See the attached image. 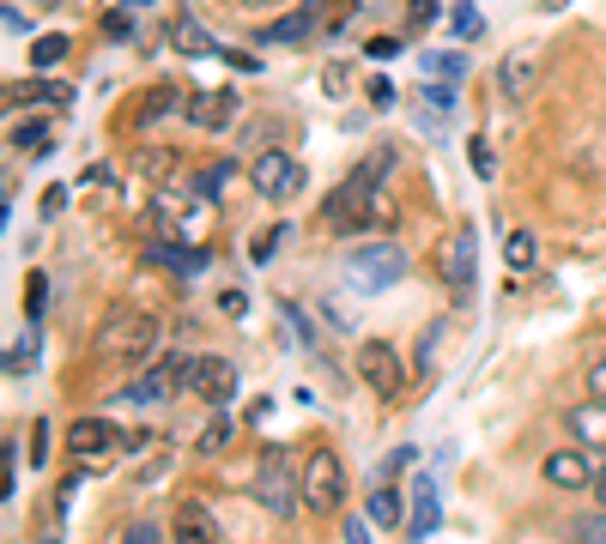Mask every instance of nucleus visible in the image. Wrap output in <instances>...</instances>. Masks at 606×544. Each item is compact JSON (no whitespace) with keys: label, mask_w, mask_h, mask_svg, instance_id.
I'll return each mask as SVG.
<instances>
[{"label":"nucleus","mask_w":606,"mask_h":544,"mask_svg":"<svg viewBox=\"0 0 606 544\" xmlns=\"http://www.w3.org/2000/svg\"><path fill=\"white\" fill-rule=\"evenodd\" d=\"M231 176H237V164H224V157H219V164H200V169H195V188H200L207 200H219Z\"/></svg>","instance_id":"nucleus-27"},{"label":"nucleus","mask_w":606,"mask_h":544,"mask_svg":"<svg viewBox=\"0 0 606 544\" xmlns=\"http://www.w3.org/2000/svg\"><path fill=\"white\" fill-rule=\"evenodd\" d=\"M594 496H601V508H606V466L594 472Z\"/></svg>","instance_id":"nucleus-42"},{"label":"nucleus","mask_w":606,"mask_h":544,"mask_svg":"<svg viewBox=\"0 0 606 544\" xmlns=\"http://www.w3.org/2000/svg\"><path fill=\"white\" fill-rule=\"evenodd\" d=\"M298 478H303V508H310V515H340L346 508V466H340L334 448L303 453Z\"/></svg>","instance_id":"nucleus-3"},{"label":"nucleus","mask_w":606,"mask_h":544,"mask_svg":"<svg viewBox=\"0 0 606 544\" xmlns=\"http://www.w3.org/2000/svg\"><path fill=\"white\" fill-rule=\"evenodd\" d=\"M7 104L67 109V104H73V85H61V79H31V85H13V91H7Z\"/></svg>","instance_id":"nucleus-16"},{"label":"nucleus","mask_w":606,"mask_h":544,"mask_svg":"<svg viewBox=\"0 0 606 544\" xmlns=\"http://www.w3.org/2000/svg\"><path fill=\"white\" fill-rule=\"evenodd\" d=\"M188 363H195V357H176V351H171V357H159L145 376L128 381V400L133 405H164V400H176V393H188Z\"/></svg>","instance_id":"nucleus-7"},{"label":"nucleus","mask_w":606,"mask_h":544,"mask_svg":"<svg viewBox=\"0 0 606 544\" xmlns=\"http://www.w3.org/2000/svg\"><path fill=\"white\" fill-rule=\"evenodd\" d=\"M249 181L261 200H298L303 194V164L291 152H279V145H267V152L249 157Z\"/></svg>","instance_id":"nucleus-5"},{"label":"nucleus","mask_w":606,"mask_h":544,"mask_svg":"<svg viewBox=\"0 0 606 544\" xmlns=\"http://www.w3.org/2000/svg\"><path fill=\"white\" fill-rule=\"evenodd\" d=\"M448 31H455V37H462V43H474L479 31H486V19H479V7H467V0H462V7L448 13Z\"/></svg>","instance_id":"nucleus-28"},{"label":"nucleus","mask_w":606,"mask_h":544,"mask_svg":"<svg viewBox=\"0 0 606 544\" xmlns=\"http://www.w3.org/2000/svg\"><path fill=\"white\" fill-rule=\"evenodd\" d=\"M104 31H109V37H133V19H128V13H121V7H116V13L104 19Z\"/></svg>","instance_id":"nucleus-37"},{"label":"nucleus","mask_w":606,"mask_h":544,"mask_svg":"<svg viewBox=\"0 0 606 544\" xmlns=\"http://www.w3.org/2000/svg\"><path fill=\"white\" fill-rule=\"evenodd\" d=\"M121 544H164V532L152 527V520H133V527L121 532Z\"/></svg>","instance_id":"nucleus-31"},{"label":"nucleus","mask_w":606,"mask_h":544,"mask_svg":"<svg viewBox=\"0 0 606 544\" xmlns=\"http://www.w3.org/2000/svg\"><path fill=\"white\" fill-rule=\"evenodd\" d=\"M273 248H279V230H261L249 243V260H255V267H267V260H273Z\"/></svg>","instance_id":"nucleus-34"},{"label":"nucleus","mask_w":606,"mask_h":544,"mask_svg":"<svg viewBox=\"0 0 606 544\" xmlns=\"http://www.w3.org/2000/svg\"><path fill=\"white\" fill-rule=\"evenodd\" d=\"M370 527L376 520H346V544H370Z\"/></svg>","instance_id":"nucleus-39"},{"label":"nucleus","mask_w":606,"mask_h":544,"mask_svg":"<svg viewBox=\"0 0 606 544\" xmlns=\"http://www.w3.org/2000/svg\"><path fill=\"white\" fill-rule=\"evenodd\" d=\"M570 539H576V544H606V508H601V515H582L576 527H570Z\"/></svg>","instance_id":"nucleus-29"},{"label":"nucleus","mask_w":606,"mask_h":544,"mask_svg":"<svg viewBox=\"0 0 606 544\" xmlns=\"http://www.w3.org/2000/svg\"><path fill=\"white\" fill-rule=\"evenodd\" d=\"M171 539L176 544H219V515H212L200 496H188V502H176V515H171Z\"/></svg>","instance_id":"nucleus-10"},{"label":"nucleus","mask_w":606,"mask_h":544,"mask_svg":"<svg viewBox=\"0 0 606 544\" xmlns=\"http://www.w3.org/2000/svg\"><path fill=\"white\" fill-rule=\"evenodd\" d=\"M67 55H73V37H61V31H49V37L31 43V67H61Z\"/></svg>","instance_id":"nucleus-23"},{"label":"nucleus","mask_w":606,"mask_h":544,"mask_svg":"<svg viewBox=\"0 0 606 544\" xmlns=\"http://www.w3.org/2000/svg\"><path fill=\"white\" fill-rule=\"evenodd\" d=\"M527 85H534V61H527V55H510V61L498 67V91L503 97H527Z\"/></svg>","instance_id":"nucleus-21"},{"label":"nucleus","mask_w":606,"mask_h":544,"mask_svg":"<svg viewBox=\"0 0 606 544\" xmlns=\"http://www.w3.org/2000/svg\"><path fill=\"white\" fill-rule=\"evenodd\" d=\"M97 357H109V363H121V369H140L152 351H159V321L145 309H116L104 327H97Z\"/></svg>","instance_id":"nucleus-1"},{"label":"nucleus","mask_w":606,"mask_h":544,"mask_svg":"<svg viewBox=\"0 0 606 544\" xmlns=\"http://www.w3.org/2000/svg\"><path fill=\"white\" fill-rule=\"evenodd\" d=\"M37 544H61V539H55V532H43V539H37Z\"/></svg>","instance_id":"nucleus-43"},{"label":"nucleus","mask_w":606,"mask_h":544,"mask_svg":"<svg viewBox=\"0 0 606 544\" xmlns=\"http://www.w3.org/2000/svg\"><path fill=\"white\" fill-rule=\"evenodd\" d=\"M255 502H261L273 520H291L303 508V478L291 472V453L285 448H267L261 453V466H255Z\"/></svg>","instance_id":"nucleus-2"},{"label":"nucleus","mask_w":606,"mask_h":544,"mask_svg":"<svg viewBox=\"0 0 606 544\" xmlns=\"http://www.w3.org/2000/svg\"><path fill=\"white\" fill-rule=\"evenodd\" d=\"M407 279V255H400L395 243H364V248H352L346 255V285L352 291H388V285H400Z\"/></svg>","instance_id":"nucleus-4"},{"label":"nucleus","mask_w":606,"mask_h":544,"mask_svg":"<svg viewBox=\"0 0 606 544\" xmlns=\"http://www.w3.org/2000/svg\"><path fill=\"white\" fill-rule=\"evenodd\" d=\"M395 218H400V206H395V194H383V188H376V194L364 200V212H358V224H376V230H395Z\"/></svg>","instance_id":"nucleus-25"},{"label":"nucleus","mask_w":606,"mask_h":544,"mask_svg":"<svg viewBox=\"0 0 606 544\" xmlns=\"http://www.w3.org/2000/svg\"><path fill=\"white\" fill-rule=\"evenodd\" d=\"M176 109H188V97L176 85H159V91H145L140 97V116H133V128H152V121L176 116Z\"/></svg>","instance_id":"nucleus-19"},{"label":"nucleus","mask_w":606,"mask_h":544,"mask_svg":"<svg viewBox=\"0 0 606 544\" xmlns=\"http://www.w3.org/2000/svg\"><path fill=\"white\" fill-rule=\"evenodd\" d=\"M370 520H376V527H400V520H407V508H400V496L388 490H370Z\"/></svg>","instance_id":"nucleus-26"},{"label":"nucleus","mask_w":606,"mask_h":544,"mask_svg":"<svg viewBox=\"0 0 606 544\" xmlns=\"http://www.w3.org/2000/svg\"><path fill=\"white\" fill-rule=\"evenodd\" d=\"M564 429L576 436V448H606V400L570 405V412H564Z\"/></svg>","instance_id":"nucleus-13"},{"label":"nucleus","mask_w":606,"mask_h":544,"mask_svg":"<svg viewBox=\"0 0 606 544\" xmlns=\"http://www.w3.org/2000/svg\"><path fill=\"white\" fill-rule=\"evenodd\" d=\"M546 484H558V490H594V466L582 448H564V453H546Z\"/></svg>","instance_id":"nucleus-12"},{"label":"nucleus","mask_w":606,"mask_h":544,"mask_svg":"<svg viewBox=\"0 0 606 544\" xmlns=\"http://www.w3.org/2000/svg\"><path fill=\"white\" fill-rule=\"evenodd\" d=\"M436 490H431V478H419L412 484V515H407V539H431L436 532Z\"/></svg>","instance_id":"nucleus-18"},{"label":"nucleus","mask_w":606,"mask_h":544,"mask_svg":"<svg viewBox=\"0 0 606 544\" xmlns=\"http://www.w3.org/2000/svg\"><path fill=\"white\" fill-rule=\"evenodd\" d=\"M407 25H412V31L436 25V0H407Z\"/></svg>","instance_id":"nucleus-30"},{"label":"nucleus","mask_w":606,"mask_h":544,"mask_svg":"<svg viewBox=\"0 0 606 544\" xmlns=\"http://www.w3.org/2000/svg\"><path fill=\"white\" fill-rule=\"evenodd\" d=\"M231 388H237V369H231V357H195V363H188V393L224 405V400H231Z\"/></svg>","instance_id":"nucleus-8"},{"label":"nucleus","mask_w":606,"mask_h":544,"mask_svg":"<svg viewBox=\"0 0 606 544\" xmlns=\"http://www.w3.org/2000/svg\"><path fill=\"white\" fill-rule=\"evenodd\" d=\"M67 448H73V453H116L121 448V429L104 424V417H80V424L67 429Z\"/></svg>","instance_id":"nucleus-14"},{"label":"nucleus","mask_w":606,"mask_h":544,"mask_svg":"<svg viewBox=\"0 0 606 544\" xmlns=\"http://www.w3.org/2000/svg\"><path fill=\"white\" fill-rule=\"evenodd\" d=\"M419 67H424L431 79H443V85H462V79H467V55H462V49H431Z\"/></svg>","instance_id":"nucleus-20"},{"label":"nucleus","mask_w":606,"mask_h":544,"mask_svg":"<svg viewBox=\"0 0 606 544\" xmlns=\"http://www.w3.org/2000/svg\"><path fill=\"white\" fill-rule=\"evenodd\" d=\"M503 267H510V279H527V272L540 267V243H534V230H503Z\"/></svg>","instance_id":"nucleus-17"},{"label":"nucleus","mask_w":606,"mask_h":544,"mask_svg":"<svg viewBox=\"0 0 606 544\" xmlns=\"http://www.w3.org/2000/svg\"><path fill=\"white\" fill-rule=\"evenodd\" d=\"M231 121H237V91H195V97H188V128L224 133Z\"/></svg>","instance_id":"nucleus-9"},{"label":"nucleus","mask_w":606,"mask_h":544,"mask_svg":"<svg viewBox=\"0 0 606 544\" xmlns=\"http://www.w3.org/2000/svg\"><path fill=\"white\" fill-rule=\"evenodd\" d=\"M224 436H231V424L219 417V424H212L207 436H200V453H219V448H224Z\"/></svg>","instance_id":"nucleus-36"},{"label":"nucleus","mask_w":606,"mask_h":544,"mask_svg":"<svg viewBox=\"0 0 606 544\" xmlns=\"http://www.w3.org/2000/svg\"><path fill=\"white\" fill-rule=\"evenodd\" d=\"M224 315H231V321H243V315H249V297H243V291H224Z\"/></svg>","instance_id":"nucleus-38"},{"label":"nucleus","mask_w":606,"mask_h":544,"mask_svg":"<svg viewBox=\"0 0 606 544\" xmlns=\"http://www.w3.org/2000/svg\"><path fill=\"white\" fill-rule=\"evenodd\" d=\"M43 140H49V133H43V121H25V128H13V145H19V152H37Z\"/></svg>","instance_id":"nucleus-32"},{"label":"nucleus","mask_w":606,"mask_h":544,"mask_svg":"<svg viewBox=\"0 0 606 544\" xmlns=\"http://www.w3.org/2000/svg\"><path fill=\"white\" fill-rule=\"evenodd\" d=\"M588 400H606V351L588 363Z\"/></svg>","instance_id":"nucleus-35"},{"label":"nucleus","mask_w":606,"mask_h":544,"mask_svg":"<svg viewBox=\"0 0 606 544\" xmlns=\"http://www.w3.org/2000/svg\"><path fill=\"white\" fill-rule=\"evenodd\" d=\"M7 31H13V37H31V19L19 13V7H7Z\"/></svg>","instance_id":"nucleus-40"},{"label":"nucleus","mask_w":606,"mask_h":544,"mask_svg":"<svg viewBox=\"0 0 606 544\" xmlns=\"http://www.w3.org/2000/svg\"><path fill=\"white\" fill-rule=\"evenodd\" d=\"M171 49L176 55H188V61H200V55H219V37H212L207 25H200V19H171Z\"/></svg>","instance_id":"nucleus-15"},{"label":"nucleus","mask_w":606,"mask_h":544,"mask_svg":"<svg viewBox=\"0 0 606 544\" xmlns=\"http://www.w3.org/2000/svg\"><path fill=\"white\" fill-rule=\"evenodd\" d=\"M231 7H243V13H261V7H279V0H231Z\"/></svg>","instance_id":"nucleus-41"},{"label":"nucleus","mask_w":606,"mask_h":544,"mask_svg":"<svg viewBox=\"0 0 606 544\" xmlns=\"http://www.w3.org/2000/svg\"><path fill=\"white\" fill-rule=\"evenodd\" d=\"M358 376H364V388L376 393V400H400V388H407L400 351L388 345V339H364V351H358Z\"/></svg>","instance_id":"nucleus-6"},{"label":"nucleus","mask_w":606,"mask_h":544,"mask_svg":"<svg viewBox=\"0 0 606 544\" xmlns=\"http://www.w3.org/2000/svg\"><path fill=\"white\" fill-rule=\"evenodd\" d=\"M467 152H474V176H486V181L498 176V157H491V145H486V140H474Z\"/></svg>","instance_id":"nucleus-33"},{"label":"nucleus","mask_w":606,"mask_h":544,"mask_svg":"<svg viewBox=\"0 0 606 544\" xmlns=\"http://www.w3.org/2000/svg\"><path fill=\"white\" fill-rule=\"evenodd\" d=\"M152 260H159V267H171V272H200L207 267V255H200V248H183V243H171V248H152Z\"/></svg>","instance_id":"nucleus-24"},{"label":"nucleus","mask_w":606,"mask_h":544,"mask_svg":"<svg viewBox=\"0 0 606 544\" xmlns=\"http://www.w3.org/2000/svg\"><path fill=\"white\" fill-rule=\"evenodd\" d=\"M310 31H316V13H279L273 25L261 31V37H267V43H303Z\"/></svg>","instance_id":"nucleus-22"},{"label":"nucleus","mask_w":606,"mask_h":544,"mask_svg":"<svg viewBox=\"0 0 606 544\" xmlns=\"http://www.w3.org/2000/svg\"><path fill=\"white\" fill-rule=\"evenodd\" d=\"M436 272L448 279V291H474V230H462V236H448L443 243V255H436Z\"/></svg>","instance_id":"nucleus-11"}]
</instances>
